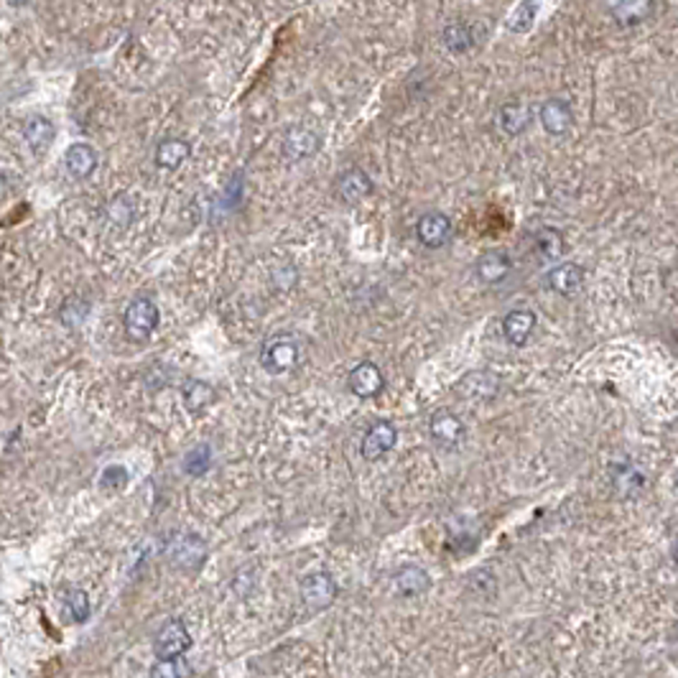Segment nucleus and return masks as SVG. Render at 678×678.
<instances>
[{"instance_id":"9b49d317","label":"nucleus","mask_w":678,"mask_h":678,"mask_svg":"<svg viewBox=\"0 0 678 678\" xmlns=\"http://www.w3.org/2000/svg\"><path fill=\"white\" fill-rule=\"evenodd\" d=\"M319 149H321V138H319L317 131H312V128L294 125V128H288L286 136H284V156H286L288 161L312 158Z\"/></svg>"},{"instance_id":"f704fd0d","label":"nucleus","mask_w":678,"mask_h":678,"mask_svg":"<svg viewBox=\"0 0 678 678\" xmlns=\"http://www.w3.org/2000/svg\"><path fill=\"white\" fill-rule=\"evenodd\" d=\"M8 3H11V5H26L29 0H8Z\"/></svg>"},{"instance_id":"6ab92c4d","label":"nucleus","mask_w":678,"mask_h":678,"mask_svg":"<svg viewBox=\"0 0 678 678\" xmlns=\"http://www.w3.org/2000/svg\"><path fill=\"white\" fill-rule=\"evenodd\" d=\"M189 156H192V146H189L186 140H181V138H167V140H161L158 149H156V167L174 171V168H179L181 164H186Z\"/></svg>"},{"instance_id":"7c9ffc66","label":"nucleus","mask_w":678,"mask_h":678,"mask_svg":"<svg viewBox=\"0 0 678 678\" xmlns=\"http://www.w3.org/2000/svg\"><path fill=\"white\" fill-rule=\"evenodd\" d=\"M133 204H131V199L128 196H115L113 202H110V207H107V217L113 220V225H118L121 230L131 225V220H133Z\"/></svg>"},{"instance_id":"c85d7f7f","label":"nucleus","mask_w":678,"mask_h":678,"mask_svg":"<svg viewBox=\"0 0 678 678\" xmlns=\"http://www.w3.org/2000/svg\"><path fill=\"white\" fill-rule=\"evenodd\" d=\"M64 607L75 622H85L92 612L90 600L82 589H64Z\"/></svg>"},{"instance_id":"c9c22d12","label":"nucleus","mask_w":678,"mask_h":678,"mask_svg":"<svg viewBox=\"0 0 678 678\" xmlns=\"http://www.w3.org/2000/svg\"><path fill=\"white\" fill-rule=\"evenodd\" d=\"M676 487H678V475H676Z\"/></svg>"},{"instance_id":"2f4dec72","label":"nucleus","mask_w":678,"mask_h":678,"mask_svg":"<svg viewBox=\"0 0 678 678\" xmlns=\"http://www.w3.org/2000/svg\"><path fill=\"white\" fill-rule=\"evenodd\" d=\"M125 484H128V469L121 467V465H110V467L103 469V475H100V487L103 490L121 493Z\"/></svg>"},{"instance_id":"423d86ee","label":"nucleus","mask_w":678,"mask_h":678,"mask_svg":"<svg viewBox=\"0 0 678 678\" xmlns=\"http://www.w3.org/2000/svg\"><path fill=\"white\" fill-rule=\"evenodd\" d=\"M429 434H431V438L437 441L438 447L454 449V447L462 444L467 429H465V421H462L454 411H449V408H438L437 413L431 416V421H429Z\"/></svg>"},{"instance_id":"f8f14e48","label":"nucleus","mask_w":678,"mask_h":678,"mask_svg":"<svg viewBox=\"0 0 678 678\" xmlns=\"http://www.w3.org/2000/svg\"><path fill=\"white\" fill-rule=\"evenodd\" d=\"M536 324H538V317L533 309H512L502 319V334L512 347H523L530 342Z\"/></svg>"},{"instance_id":"20e7f679","label":"nucleus","mask_w":678,"mask_h":678,"mask_svg":"<svg viewBox=\"0 0 678 678\" xmlns=\"http://www.w3.org/2000/svg\"><path fill=\"white\" fill-rule=\"evenodd\" d=\"M416 238H419L423 248L438 250V248H444V245L452 242V220L447 214H441V212H426V214H421V220L416 222Z\"/></svg>"},{"instance_id":"f3484780","label":"nucleus","mask_w":678,"mask_h":678,"mask_svg":"<svg viewBox=\"0 0 678 678\" xmlns=\"http://www.w3.org/2000/svg\"><path fill=\"white\" fill-rule=\"evenodd\" d=\"M457 393L467 401H487L498 393V377L484 370H475L457 383Z\"/></svg>"},{"instance_id":"412c9836","label":"nucleus","mask_w":678,"mask_h":678,"mask_svg":"<svg viewBox=\"0 0 678 678\" xmlns=\"http://www.w3.org/2000/svg\"><path fill=\"white\" fill-rule=\"evenodd\" d=\"M23 138L36 153L46 151L51 146V140H54V125L41 115H33V118L23 122Z\"/></svg>"},{"instance_id":"393cba45","label":"nucleus","mask_w":678,"mask_h":678,"mask_svg":"<svg viewBox=\"0 0 678 678\" xmlns=\"http://www.w3.org/2000/svg\"><path fill=\"white\" fill-rule=\"evenodd\" d=\"M612 484H615V490H618L619 495L633 498L635 493L646 484V477H643V472H637V469L630 467V465H622V467L615 469Z\"/></svg>"},{"instance_id":"bb28decb","label":"nucleus","mask_w":678,"mask_h":678,"mask_svg":"<svg viewBox=\"0 0 678 678\" xmlns=\"http://www.w3.org/2000/svg\"><path fill=\"white\" fill-rule=\"evenodd\" d=\"M194 676V668L186 665V661H181V655L176 658H158L151 668V678H189Z\"/></svg>"},{"instance_id":"4be33fe9","label":"nucleus","mask_w":678,"mask_h":678,"mask_svg":"<svg viewBox=\"0 0 678 678\" xmlns=\"http://www.w3.org/2000/svg\"><path fill=\"white\" fill-rule=\"evenodd\" d=\"M650 11H653V0H615L612 3V15L625 26L640 23L643 18H648Z\"/></svg>"},{"instance_id":"a211bd4d","label":"nucleus","mask_w":678,"mask_h":678,"mask_svg":"<svg viewBox=\"0 0 678 678\" xmlns=\"http://www.w3.org/2000/svg\"><path fill=\"white\" fill-rule=\"evenodd\" d=\"M64 167L75 179H87L97 168V151L90 143H72L64 153Z\"/></svg>"},{"instance_id":"f03ea898","label":"nucleus","mask_w":678,"mask_h":678,"mask_svg":"<svg viewBox=\"0 0 678 678\" xmlns=\"http://www.w3.org/2000/svg\"><path fill=\"white\" fill-rule=\"evenodd\" d=\"M299 357H302V349L296 345V339L286 337V334H278V337H271L266 342L260 362L273 375H284V373H291L299 365Z\"/></svg>"},{"instance_id":"6e6552de","label":"nucleus","mask_w":678,"mask_h":678,"mask_svg":"<svg viewBox=\"0 0 678 678\" xmlns=\"http://www.w3.org/2000/svg\"><path fill=\"white\" fill-rule=\"evenodd\" d=\"M189 648H192V635H189L186 625L181 619L167 622L161 628V633L156 635V643H153L156 658H176V655H184Z\"/></svg>"},{"instance_id":"c756f323","label":"nucleus","mask_w":678,"mask_h":678,"mask_svg":"<svg viewBox=\"0 0 678 678\" xmlns=\"http://www.w3.org/2000/svg\"><path fill=\"white\" fill-rule=\"evenodd\" d=\"M536 248H538V253H541L543 258L556 260V258L564 256L566 242H564V235H561L558 230H541L538 238H536Z\"/></svg>"},{"instance_id":"a878e982","label":"nucleus","mask_w":678,"mask_h":678,"mask_svg":"<svg viewBox=\"0 0 678 678\" xmlns=\"http://www.w3.org/2000/svg\"><path fill=\"white\" fill-rule=\"evenodd\" d=\"M444 46L454 54L467 51L469 46H475V31L467 23H452L444 29Z\"/></svg>"},{"instance_id":"9d476101","label":"nucleus","mask_w":678,"mask_h":678,"mask_svg":"<svg viewBox=\"0 0 678 678\" xmlns=\"http://www.w3.org/2000/svg\"><path fill=\"white\" fill-rule=\"evenodd\" d=\"M334 192L345 204H360L362 199L373 194V179L362 168H347L334 181Z\"/></svg>"},{"instance_id":"dca6fc26","label":"nucleus","mask_w":678,"mask_h":678,"mask_svg":"<svg viewBox=\"0 0 678 678\" xmlns=\"http://www.w3.org/2000/svg\"><path fill=\"white\" fill-rule=\"evenodd\" d=\"M538 118H541L543 131L548 136H564V133L572 131L574 125V113L566 100H546L541 105Z\"/></svg>"},{"instance_id":"cd10ccee","label":"nucleus","mask_w":678,"mask_h":678,"mask_svg":"<svg viewBox=\"0 0 678 678\" xmlns=\"http://www.w3.org/2000/svg\"><path fill=\"white\" fill-rule=\"evenodd\" d=\"M212 467V452L207 444H199L194 447L192 452L184 457V472L189 475V477H202V475H207Z\"/></svg>"},{"instance_id":"7ed1b4c3","label":"nucleus","mask_w":678,"mask_h":678,"mask_svg":"<svg viewBox=\"0 0 678 678\" xmlns=\"http://www.w3.org/2000/svg\"><path fill=\"white\" fill-rule=\"evenodd\" d=\"M158 319H161L158 306L151 299H136V302L128 303L122 324H125V332L131 339H146L158 327Z\"/></svg>"},{"instance_id":"aec40b11","label":"nucleus","mask_w":678,"mask_h":678,"mask_svg":"<svg viewBox=\"0 0 678 678\" xmlns=\"http://www.w3.org/2000/svg\"><path fill=\"white\" fill-rule=\"evenodd\" d=\"M498 122L508 136H520L530 122V110L523 103H505L500 107Z\"/></svg>"},{"instance_id":"4468645a","label":"nucleus","mask_w":678,"mask_h":678,"mask_svg":"<svg viewBox=\"0 0 678 678\" xmlns=\"http://www.w3.org/2000/svg\"><path fill=\"white\" fill-rule=\"evenodd\" d=\"M393 589H395V594L408 597V600L411 597H421V594H426L431 589V576L421 566L406 564V566H401L398 572L393 574Z\"/></svg>"},{"instance_id":"ddd939ff","label":"nucleus","mask_w":678,"mask_h":678,"mask_svg":"<svg viewBox=\"0 0 678 678\" xmlns=\"http://www.w3.org/2000/svg\"><path fill=\"white\" fill-rule=\"evenodd\" d=\"M512 271V260L505 250H487L483 256L477 258L475 263V276L487 284V286H498L502 284Z\"/></svg>"},{"instance_id":"72a5a7b5","label":"nucleus","mask_w":678,"mask_h":678,"mask_svg":"<svg viewBox=\"0 0 678 678\" xmlns=\"http://www.w3.org/2000/svg\"><path fill=\"white\" fill-rule=\"evenodd\" d=\"M671 558H673V564L678 566V536L676 541H673V546H671Z\"/></svg>"},{"instance_id":"0eeeda50","label":"nucleus","mask_w":678,"mask_h":678,"mask_svg":"<svg viewBox=\"0 0 678 678\" xmlns=\"http://www.w3.org/2000/svg\"><path fill=\"white\" fill-rule=\"evenodd\" d=\"M398 444V429L391 421H375L362 437L360 452L367 462H377Z\"/></svg>"},{"instance_id":"39448f33","label":"nucleus","mask_w":678,"mask_h":678,"mask_svg":"<svg viewBox=\"0 0 678 678\" xmlns=\"http://www.w3.org/2000/svg\"><path fill=\"white\" fill-rule=\"evenodd\" d=\"M302 600L309 610H327L337 600V582L330 572L309 574L302 582Z\"/></svg>"},{"instance_id":"473e14b6","label":"nucleus","mask_w":678,"mask_h":678,"mask_svg":"<svg viewBox=\"0 0 678 678\" xmlns=\"http://www.w3.org/2000/svg\"><path fill=\"white\" fill-rule=\"evenodd\" d=\"M668 345H671V349H673V355L678 357V330H673V334H671V339H668Z\"/></svg>"},{"instance_id":"b1692460","label":"nucleus","mask_w":678,"mask_h":678,"mask_svg":"<svg viewBox=\"0 0 678 678\" xmlns=\"http://www.w3.org/2000/svg\"><path fill=\"white\" fill-rule=\"evenodd\" d=\"M538 8H541L538 0H523V3L511 14L508 31H512V33H528V31L533 29V23H536Z\"/></svg>"},{"instance_id":"5701e85b","label":"nucleus","mask_w":678,"mask_h":678,"mask_svg":"<svg viewBox=\"0 0 678 678\" xmlns=\"http://www.w3.org/2000/svg\"><path fill=\"white\" fill-rule=\"evenodd\" d=\"M214 403V391L202 380H186L184 385V406L192 413H202Z\"/></svg>"},{"instance_id":"1a4fd4ad","label":"nucleus","mask_w":678,"mask_h":678,"mask_svg":"<svg viewBox=\"0 0 678 678\" xmlns=\"http://www.w3.org/2000/svg\"><path fill=\"white\" fill-rule=\"evenodd\" d=\"M347 385H349V391L355 393L357 398L370 401V398H377L380 393L385 391V375H383V370L377 367L375 362H360L349 373Z\"/></svg>"},{"instance_id":"f257e3e1","label":"nucleus","mask_w":678,"mask_h":678,"mask_svg":"<svg viewBox=\"0 0 678 678\" xmlns=\"http://www.w3.org/2000/svg\"><path fill=\"white\" fill-rule=\"evenodd\" d=\"M164 554H167V561L174 569H179V572H196L207 561V543L202 541L196 533H176L174 538L167 541Z\"/></svg>"},{"instance_id":"2eb2a0df","label":"nucleus","mask_w":678,"mask_h":678,"mask_svg":"<svg viewBox=\"0 0 678 678\" xmlns=\"http://www.w3.org/2000/svg\"><path fill=\"white\" fill-rule=\"evenodd\" d=\"M546 284L558 296H574L579 288L584 286V268L579 263H558L546 273Z\"/></svg>"}]
</instances>
